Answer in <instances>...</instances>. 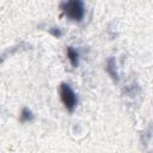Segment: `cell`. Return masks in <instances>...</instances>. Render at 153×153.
<instances>
[{
  "label": "cell",
  "mask_w": 153,
  "mask_h": 153,
  "mask_svg": "<svg viewBox=\"0 0 153 153\" xmlns=\"http://www.w3.org/2000/svg\"><path fill=\"white\" fill-rule=\"evenodd\" d=\"M61 10L68 18H71L72 20H75V22H80L85 14L84 2L80 0H72V1L62 2Z\"/></svg>",
  "instance_id": "cell-1"
},
{
  "label": "cell",
  "mask_w": 153,
  "mask_h": 153,
  "mask_svg": "<svg viewBox=\"0 0 153 153\" xmlns=\"http://www.w3.org/2000/svg\"><path fill=\"white\" fill-rule=\"evenodd\" d=\"M60 97H61V100H62L65 108L69 112L74 111L76 103H78V97L68 84L62 82L60 85Z\"/></svg>",
  "instance_id": "cell-2"
},
{
  "label": "cell",
  "mask_w": 153,
  "mask_h": 153,
  "mask_svg": "<svg viewBox=\"0 0 153 153\" xmlns=\"http://www.w3.org/2000/svg\"><path fill=\"white\" fill-rule=\"evenodd\" d=\"M106 72L111 75V78L116 81H118V73L116 71V65H115V60L114 57L109 59L108 60V63H106Z\"/></svg>",
  "instance_id": "cell-3"
},
{
  "label": "cell",
  "mask_w": 153,
  "mask_h": 153,
  "mask_svg": "<svg viewBox=\"0 0 153 153\" xmlns=\"http://www.w3.org/2000/svg\"><path fill=\"white\" fill-rule=\"evenodd\" d=\"M67 56H68V60L71 61L72 66L73 67H76L78 66V60H79V54L75 49H73L72 47H68L67 48Z\"/></svg>",
  "instance_id": "cell-4"
},
{
  "label": "cell",
  "mask_w": 153,
  "mask_h": 153,
  "mask_svg": "<svg viewBox=\"0 0 153 153\" xmlns=\"http://www.w3.org/2000/svg\"><path fill=\"white\" fill-rule=\"evenodd\" d=\"M33 118V114L31 110H29L27 108H24L22 110V114H20V121L22 122H29Z\"/></svg>",
  "instance_id": "cell-5"
}]
</instances>
